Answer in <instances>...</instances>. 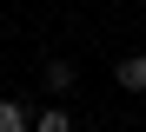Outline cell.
Masks as SVG:
<instances>
[{
	"mask_svg": "<svg viewBox=\"0 0 146 132\" xmlns=\"http://www.w3.org/2000/svg\"><path fill=\"white\" fill-rule=\"evenodd\" d=\"M113 79H119V93H146V53H126L113 66Z\"/></svg>",
	"mask_w": 146,
	"mask_h": 132,
	"instance_id": "cell-1",
	"label": "cell"
},
{
	"mask_svg": "<svg viewBox=\"0 0 146 132\" xmlns=\"http://www.w3.org/2000/svg\"><path fill=\"white\" fill-rule=\"evenodd\" d=\"M40 79H46V93H73V79H80V73H73V60H46Z\"/></svg>",
	"mask_w": 146,
	"mask_h": 132,
	"instance_id": "cell-2",
	"label": "cell"
},
{
	"mask_svg": "<svg viewBox=\"0 0 146 132\" xmlns=\"http://www.w3.org/2000/svg\"><path fill=\"white\" fill-rule=\"evenodd\" d=\"M0 132H33V112L20 99H0Z\"/></svg>",
	"mask_w": 146,
	"mask_h": 132,
	"instance_id": "cell-3",
	"label": "cell"
},
{
	"mask_svg": "<svg viewBox=\"0 0 146 132\" xmlns=\"http://www.w3.org/2000/svg\"><path fill=\"white\" fill-rule=\"evenodd\" d=\"M33 132H73V112H66V106H40V112H33Z\"/></svg>",
	"mask_w": 146,
	"mask_h": 132,
	"instance_id": "cell-4",
	"label": "cell"
}]
</instances>
